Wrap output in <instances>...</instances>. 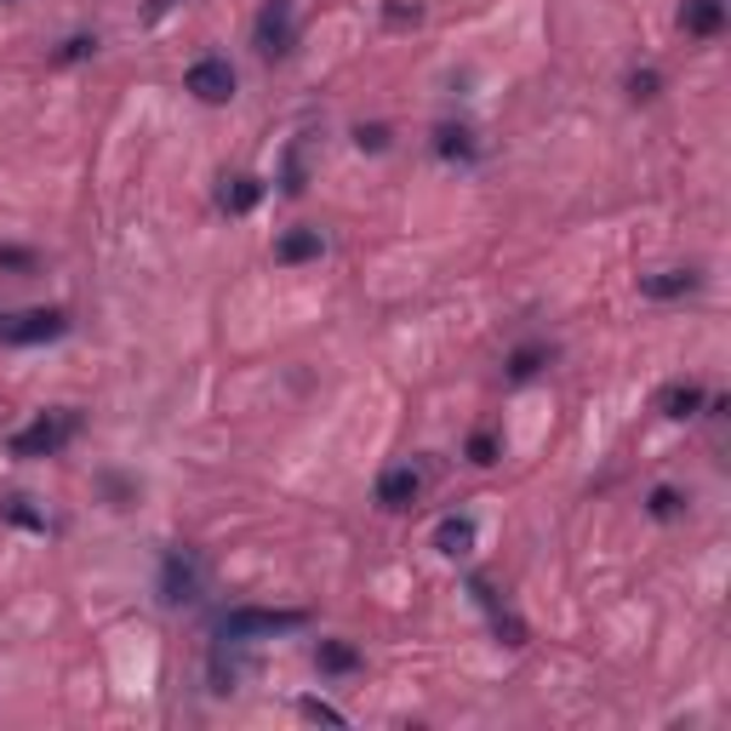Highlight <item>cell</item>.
I'll return each instance as SVG.
<instances>
[{
  "label": "cell",
  "mask_w": 731,
  "mask_h": 731,
  "mask_svg": "<svg viewBox=\"0 0 731 731\" xmlns=\"http://www.w3.org/2000/svg\"><path fill=\"white\" fill-rule=\"evenodd\" d=\"M304 623H309V612L235 606V612H223V623H218V640H223V646H257V640H275V635H297Z\"/></svg>",
  "instance_id": "6da1fadb"
},
{
  "label": "cell",
  "mask_w": 731,
  "mask_h": 731,
  "mask_svg": "<svg viewBox=\"0 0 731 731\" xmlns=\"http://www.w3.org/2000/svg\"><path fill=\"white\" fill-rule=\"evenodd\" d=\"M75 428H81V417H75L70 406L41 412L29 428H18V435H12V457H23V463H29V457H57L63 446L75 441Z\"/></svg>",
  "instance_id": "7a4b0ae2"
},
{
  "label": "cell",
  "mask_w": 731,
  "mask_h": 731,
  "mask_svg": "<svg viewBox=\"0 0 731 731\" xmlns=\"http://www.w3.org/2000/svg\"><path fill=\"white\" fill-rule=\"evenodd\" d=\"M201 589H206L201 549H166V560H160V601L166 606H194Z\"/></svg>",
  "instance_id": "3957f363"
},
{
  "label": "cell",
  "mask_w": 731,
  "mask_h": 731,
  "mask_svg": "<svg viewBox=\"0 0 731 731\" xmlns=\"http://www.w3.org/2000/svg\"><path fill=\"white\" fill-rule=\"evenodd\" d=\"M292 41H297V7H292V0H263V12H257V23H252L257 57L280 63V57L292 52Z\"/></svg>",
  "instance_id": "277c9868"
},
{
  "label": "cell",
  "mask_w": 731,
  "mask_h": 731,
  "mask_svg": "<svg viewBox=\"0 0 731 731\" xmlns=\"http://www.w3.org/2000/svg\"><path fill=\"white\" fill-rule=\"evenodd\" d=\"M423 491H428V469H423V463H389V469L378 475V509L383 515H406Z\"/></svg>",
  "instance_id": "5b68a950"
},
{
  "label": "cell",
  "mask_w": 731,
  "mask_h": 731,
  "mask_svg": "<svg viewBox=\"0 0 731 731\" xmlns=\"http://www.w3.org/2000/svg\"><path fill=\"white\" fill-rule=\"evenodd\" d=\"M183 92L201 97V104H229V97H235V63L229 57H194L189 75H183Z\"/></svg>",
  "instance_id": "8992f818"
},
{
  "label": "cell",
  "mask_w": 731,
  "mask_h": 731,
  "mask_svg": "<svg viewBox=\"0 0 731 731\" xmlns=\"http://www.w3.org/2000/svg\"><path fill=\"white\" fill-rule=\"evenodd\" d=\"M63 331H70V315H63V309H29V315H18V320H0V338L18 343V349L52 343V338H63Z\"/></svg>",
  "instance_id": "52a82bcc"
},
{
  "label": "cell",
  "mask_w": 731,
  "mask_h": 731,
  "mask_svg": "<svg viewBox=\"0 0 731 731\" xmlns=\"http://www.w3.org/2000/svg\"><path fill=\"white\" fill-rule=\"evenodd\" d=\"M703 286L697 269H657V275H640V297H657V304H669V297H686Z\"/></svg>",
  "instance_id": "ba28073f"
},
{
  "label": "cell",
  "mask_w": 731,
  "mask_h": 731,
  "mask_svg": "<svg viewBox=\"0 0 731 731\" xmlns=\"http://www.w3.org/2000/svg\"><path fill=\"white\" fill-rule=\"evenodd\" d=\"M709 406V394H703V383H669L657 394V412L663 417H675V423H686V417H697Z\"/></svg>",
  "instance_id": "9c48e42d"
},
{
  "label": "cell",
  "mask_w": 731,
  "mask_h": 731,
  "mask_svg": "<svg viewBox=\"0 0 731 731\" xmlns=\"http://www.w3.org/2000/svg\"><path fill=\"white\" fill-rule=\"evenodd\" d=\"M326 252V235L320 229H286L275 241V263H315Z\"/></svg>",
  "instance_id": "30bf717a"
},
{
  "label": "cell",
  "mask_w": 731,
  "mask_h": 731,
  "mask_svg": "<svg viewBox=\"0 0 731 731\" xmlns=\"http://www.w3.org/2000/svg\"><path fill=\"white\" fill-rule=\"evenodd\" d=\"M257 201H263V178H252V172H241V178H223V189H218V206H223L229 218L252 212Z\"/></svg>",
  "instance_id": "8fae6325"
},
{
  "label": "cell",
  "mask_w": 731,
  "mask_h": 731,
  "mask_svg": "<svg viewBox=\"0 0 731 731\" xmlns=\"http://www.w3.org/2000/svg\"><path fill=\"white\" fill-rule=\"evenodd\" d=\"M435 549L446 554V560H463L475 549V520L469 515H446L441 526H435Z\"/></svg>",
  "instance_id": "7c38bea8"
},
{
  "label": "cell",
  "mask_w": 731,
  "mask_h": 731,
  "mask_svg": "<svg viewBox=\"0 0 731 731\" xmlns=\"http://www.w3.org/2000/svg\"><path fill=\"white\" fill-rule=\"evenodd\" d=\"M720 23H725V0H686L680 7L686 35H720Z\"/></svg>",
  "instance_id": "4fadbf2b"
},
{
  "label": "cell",
  "mask_w": 731,
  "mask_h": 731,
  "mask_svg": "<svg viewBox=\"0 0 731 731\" xmlns=\"http://www.w3.org/2000/svg\"><path fill=\"white\" fill-rule=\"evenodd\" d=\"M315 669H320V675H354V669H360V651H354L349 640H320V646H315Z\"/></svg>",
  "instance_id": "5bb4252c"
},
{
  "label": "cell",
  "mask_w": 731,
  "mask_h": 731,
  "mask_svg": "<svg viewBox=\"0 0 731 731\" xmlns=\"http://www.w3.org/2000/svg\"><path fill=\"white\" fill-rule=\"evenodd\" d=\"M435 155H441V160H475V131L446 120V126L435 131Z\"/></svg>",
  "instance_id": "9a60e30c"
},
{
  "label": "cell",
  "mask_w": 731,
  "mask_h": 731,
  "mask_svg": "<svg viewBox=\"0 0 731 731\" xmlns=\"http://www.w3.org/2000/svg\"><path fill=\"white\" fill-rule=\"evenodd\" d=\"M543 360H549V349H543V343H526V349H515V354H509V378H515V383L538 378V372H543Z\"/></svg>",
  "instance_id": "2e32d148"
},
{
  "label": "cell",
  "mask_w": 731,
  "mask_h": 731,
  "mask_svg": "<svg viewBox=\"0 0 731 731\" xmlns=\"http://www.w3.org/2000/svg\"><path fill=\"white\" fill-rule=\"evenodd\" d=\"M646 509H651V520H680V515H686V497H680L675 486H651Z\"/></svg>",
  "instance_id": "e0dca14e"
},
{
  "label": "cell",
  "mask_w": 731,
  "mask_h": 731,
  "mask_svg": "<svg viewBox=\"0 0 731 731\" xmlns=\"http://www.w3.org/2000/svg\"><path fill=\"white\" fill-rule=\"evenodd\" d=\"M297 714H304V720H320V725H349V714L331 709V703H320V697H304V703H297Z\"/></svg>",
  "instance_id": "ac0fdd59"
},
{
  "label": "cell",
  "mask_w": 731,
  "mask_h": 731,
  "mask_svg": "<svg viewBox=\"0 0 731 731\" xmlns=\"http://www.w3.org/2000/svg\"><path fill=\"white\" fill-rule=\"evenodd\" d=\"M657 86H663V75H657V70H635V75H628V97H635V104H651Z\"/></svg>",
  "instance_id": "d6986e66"
},
{
  "label": "cell",
  "mask_w": 731,
  "mask_h": 731,
  "mask_svg": "<svg viewBox=\"0 0 731 731\" xmlns=\"http://www.w3.org/2000/svg\"><path fill=\"white\" fill-rule=\"evenodd\" d=\"M97 52V35H70V41H63V52L52 57V63H86Z\"/></svg>",
  "instance_id": "ffe728a7"
},
{
  "label": "cell",
  "mask_w": 731,
  "mask_h": 731,
  "mask_svg": "<svg viewBox=\"0 0 731 731\" xmlns=\"http://www.w3.org/2000/svg\"><path fill=\"white\" fill-rule=\"evenodd\" d=\"M0 515L18 520V526H29V531H46V520H41L35 509H23V497H7V504H0Z\"/></svg>",
  "instance_id": "44dd1931"
},
{
  "label": "cell",
  "mask_w": 731,
  "mask_h": 731,
  "mask_svg": "<svg viewBox=\"0 0 731 731\" xmlns=\"http://www.w3.org/2000/svg\"><path fill=\"white\" fill-rule=\"evenodd\" d=\"M354 144L372 149V155H383L389 149V126H354Z\"/></svg>",
  "instance_id": "7402d4cb"
},
{
  "label": "cell",
  "mask_w": 731,
  "mask_h": 731,
  "mask_svg": "<svg viewBox=\"0 0 731 731\" xmlns=\"http://www.w3.org/2000/svg\"><path fill=\"white\" fill-rule=\"evenodd\" d=\"M469 463H480V469H486V463H497V441L491 435H475L469 441Z\"/></svg>",
  "instance_id": "603a6c76"
},
{
  "label": "cell",
  "mask_w": 731,
  "mask_h": 731,
  "mask_svg": "<svg viewBox=\"0 0 731 731\" xmlns=\"http://www.w3.org/2000/svg\"><path fill=\"white\" fill-rule=\"evenodd\" d=\"M0 269H35V257L18 252V246H0Z\"/></svg>",
  "instance_id": "cb8c5ba5"
},
{
  "label": "cell",
  "mask_w": 731,
  "mask_h": 731,
  "mask_svg": "<svg viewBox=\"0 0 731 731\" xmlns=\"http://www.w3.org/2000/svg\"><path fill=\"white\" fill-rule=\"evenodd\" d=\"M389 23H417V7H389Z\"/></svg>",
  "instance_id": "d4e9b609"
}]
</instances>
